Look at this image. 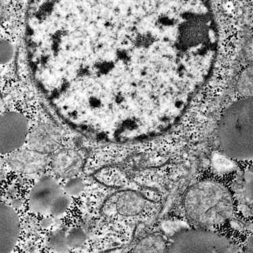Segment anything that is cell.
Wrapping results in <instances>:
<instances>
[{
	"instance_id": "cell-9",
	"label": "cell",
	"mask_w": 253,
	"mask_h": 253,
	"mask_svg": "<svg viewBox=\"0 0 253 253\" xmlns=\"http://www.w3.org/2000/svg\"><path fill=\"white\" fill-rule=\"evenodd\" d=\"M14 54V46L10 41L0 40V65L10 62Z\"/></svg>"
},
{
	"instance_id": "cell-2",
	"label": "cell",
	"mask_w": 253,
	"mask_h": 253,
	"mask_svg": "<svg viewBox=\"0 0 253 253\" xmlns=\"http://www.w3.org/2000/svg\"><path fill=\"white\" fill-rule=\"evenodd\" d=\"M184 204L190 219L200 224H220L233 214L230 192L215 181H202L192 186L186 194Z\"/></svg>"
},
{
	"instance_id": "cell-12",
	"label": "cell",
	"mask_w": 253,
	"mask_h": 253,
	"mask_svg": "<svg viewBox=\"0 0 253 253\" xmlns=\"http://www.w3.org/2000/svg\"><path fill=\"white\" fill-rule=\"evenodd\" d=\"M51 245L54 250L58 252H64V250L68 247L65 233L64 232H59L55 234L52 238Z\"/></svg>"
},
{
	"instance_id": "cell-1",
	"label": "cell",
	"mask_w": 253,
	"mask_h": 253,
	"mask_svg": "<svg viewBox=\"0 0 253 253\" xmlns=\"http://www.w3.org/2000/svg\"><path fill=\"white\" fill-rule=\"evenodd\" d=\"M218 138L221 149L230 158H253V97L236 101L223 114L219 125Z\"/></svg>"
},
{
	"instance_id": "cell-4",
	"label": "cell",
	"mask_w": 253,
	"mask_h": 253,
	"mask_svg": "<svg viewBox=\"0 0 253 253\" xmlns=\"http://www.w3.org/2000/svg\"><path fill=\"white\" fill-rule=\"evenodd\" d=\"M29 122L23 114L5 112L0 115V153L8 154L24 145L29 134Z\"/></svg>"
},
{
	"instance_id": "cell-6",
	"label": "cell",
	"mask_w": 253,
	"mask_h": 253,
	"mask_svg": "<svg viewBox=\"0 0 253 253\" xmlns=\"http://www.w3.org/2000/svg\"><path fill=\"white\" fill-rule=\"evenodd\" d=\"M20 234V221L12 208L0 203V253H11Z\"/></svg>"
},
{
	"instance_id": "cell-7",
	"label": "cell",
	"mask_w": 253,
	"mask_h": 253,
	"mask_svg": "<svg viewBox=\"0 0 253 253\" xmlns=\"http://www.w3.org/2000/svg\"><path fill=\"white\" fill-rule=\"evenodd\" d=\"M166 249L163 238L158 235H151L144 238L136 245V253H162Z\"/></svg>"
},
{
	"instance_id": "cell-5",
	"label": "cell",
	"mask_w": 253,
	"mask_h": 253,
	"mask_svg": "<svg viewBox=\"0 0 253 253\" xmlns=\"http://www.w3.org/2000/svg\"><path fill=\"white\" fill-rule=\"evenodd\" d=\"M61 193L62 188L54 179L45 178L33 186L29 196V206L36 213L49 212L53 201Z\"/></svg>"
},
{
	"instance_id": "cell-8",
	"label": "cell",
	"mask_w": 253,
	"mask_h": 253,
	"mask_svg": "<svg viewBox=\"0 0 253 253\" xmlns=\"http://www.w3.org/2000/svg\"><path fill=\"white\" fill-rule=\"evenodd\" d=\"M70 203V196L66 193H61L53 201L49 212L54 217H60L68 210Z\"/></svg>"
},
{
	"instance_id": "cell-10",
	"label": "cell",
	"mask_w": 253,
	"mask_h": 253,
	"mask_svg": "<svg viewBox=\"0 0 253 253\" xmlns=\"http://www.w3.org/2000/svg\"><path fill=\"white\" fill-rule=\"evenodd\" d=\"M84 183L83 180L79 178L70 179L64 186V191L66 193L71 196H77L80 195L84 189Z\"/></svg>"
},
{
	"instance_id": "cell-11",
	"label": "cell",
	"mask_w": 253,
	"mask_h": 253,
	"mask_svg": "<svg viewBox=\"0 0 253 253\" xmlns=\"http://www.w3.org/2000/svg\"><path fill=\"white\" fill-rule=\"evenodd\" d=\"M68 247H79L85 241L86 236L82 230L79 228L74 229L69 235L66 236Z\"/></svg>"
},
{
	"instance_id": "cell-3",
	"label": "cell",
	"mask_w": 253,
	"mask_h": 253,
	"mask_svg": "<svg viewBox=\"0 0 253 253\" xmlns=\"http://www.w3.org/2000/svg\"><path fill=\"white\" fill-rule=\"evenodd\" d=\"M169 253H237V246L212 232L187 230L175 236Z\"/></svg>"
}]
</instances>
